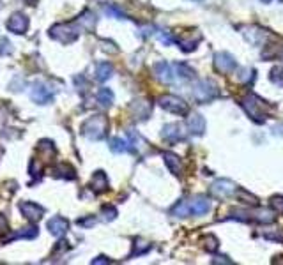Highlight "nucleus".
Returning <instances> with one entry per match:
<instances>
[{
    "label": "nucleus",
    "instance_id": "obj_1",
    "mask_svg": "<svg viewBox=\"0 0 283 265\" xmlns=\"http://www.w3.org/2000/svg\"><path fill=\"white\" fill-rule=\"evenodd\" d=\"M242 108L253 122L258 124H264L269 117V112H271V105H267L264 99H260L253 92H250L242 99Z\"/></svg>",
    "mask_w": 283,
    "mask_h": 265
},
{
    "label": "nucleus",
    "instance_id": "obj_2",
    "mask_svg": "<svg viewBox=\"0 0 283 265\" xmlns=\"http://www.w3.org/2000/svg\"><path fill=\"white\" fill-rule=\"evenodd\" d=\"M106 131H108V119L104 115H92L82 126V135L94 142L103 140L106 136Z\"/></svg>",
    "mask_w": 283,
    "mask_h": 265
},
{
    "label": "nucleus",
    "instance_id": "obj_3",
    "mask_svg": "<svg viewBox=\"0 0 283 265\" xmlns=\"http://www.w3.org/2000/svg\"><path fill=\"white\" fill-rule=\"evenodd\" d=\"M50 38L55 39V41L62 43V45H71L75 43L80 36V29L75 23H57L50 29Z\"/></svg>",
    "mask_w": 283,
    "mask_h": 265
},
{
    "label": "nucleus",
    "instance_id": "obj_4",
    "mask_svg": "<svg viewBox=\"0 0 283 265\" xmlns=\"http://www.w3.org/2000/svg\"><path fill=\"white\" fill-rule=\"evenodd\" d=\"M158 103L161 108L174 113V115H188V112H190L188 103H184L179 96H174V94H163V96H160Z\"/></svg>",
    "mask_w": 283,
    "mask_h": 265
},
{
    "label": "nucleus",
    "instance_id": "obj_5",
    "mask_svg": "<svg viewBox=\"0 0 283 265\" xmlns=\"http://www.w3.org/2000/svg\"><path fill=\"white\" fill-rule=\"evenodd\" d=\"M193 96L198 103H209L218 96L216 83H212L211 80H200L197 85L193 87Z\"/></svg>",
    "mask_w": 283,
    "mask_h": 265
},
{
    "label": "nucleus",
    "instance_id": "obj_6",
    "mask_svg": "<svg viewBox=\"0 0 283 265\" xmlns=\"http://www.w3.org/2000/svg\"><path fill=\"white\" fill-rule=\"evenodd\" d=\"M30 99L34 103H38V105H48V103L53 101V90L46 83L36 82L30 89Z\"/></svg>",
    "mask_w": 283,
    "mask_h": 265
},
{
    "label": "nucleus",
    "instance_id": "obj_7",
    "mask_svg": "<svg viewBox=\"0 0 283 265\" xmlns=\"http://www.w3.org/2000/svg\"><path fill=\"white\" fill-rule=\"evenodd\" d=\"M214 68L223 75H228V73L235 71L237 62H235L234 55H230L228 52H218L214 53Z\"/></svg>",
    "mask_w": 283,
    "mask_h": 265
},
{
    "label": "nucleus",
    "instance_id": "obj_8",
    "mask_svg": "<svg viewBox=\"0 0 283 265\" xmlns=\"http://www.w3.org/2000/svg\"><path fill=\"white\" fill-rule=\"evenodd\" d=\"M242 36H244L246 41L251 43V45H255V46H262L265 41H267L269 32H267V30H265V29H262V27L250 25V27H246V29L242 30Z\"/></svg>",
    "mask_w": 283,
    "mask_h": 265
},
{
    "label": "nucleus",
    "instance_id": "obj_9",
    "mask_svg": "<svg viewBox=\"0 0 283 265\" xmlns=\"http://www.w3.org/2000/svg\"><path fill=\"white\" fill-rule=\"evenodd\" d=\"M211 193L218 198H228L234 193H237V186L228 179H218L211 184Z\"/></svg>",
    "mask_w": 283,
    "mask_h": 265
},
{
    "label": "nucleus",
    "instance_id": "obj_10",
    "mask_svg": "<svg viewBox=\"0 0 283 265\" xmlns=\"http://www.w3.org/2000/svg\"><path fill=\"white\" fill-rule=\"evenodd\" d=\"M154 73H156V78L163 83H174L177 80V73H175V68L172 64L165 62H156L154 64Z\"/></svg>",
    "mask_w": 283,
    "mask_h": 265
},
{
    "label": "nucleus",
    "instance_id": "obj_11",
    "mask_svg": "<svg viewBox=\"0 0 283 265\" xmlns=\"http://www.w3.org/2000/svg\"><path fill=\"white\" fill-rule=\"evenodd\" d=\"M161 136H163L167 142L177 143V142H181V140H184L186 131H184V127L181 126V124H167V126L163 127V131H161Z\"/></svg>",
    "mask_w": 283,
    "mask_h": 265
},
{
    "label": "nucleus",
    "instance_id": "obj_12",
    "mask_svg": "<svg viewBox=\"0 0 283 265\" xmlns=\"http://www.w3.org/2000/svg\"><path fill=\"white\" fill-rule=\"evenodd\" d=\"M20 212L29 221H39L43 217V214H45V207L38 205L34 202H22L20 203Z\"/></svg>",
    "mask_w": 283,
    "mask_h": 265
},
{
    "label": "nucleus",
    "instance_id": "obj_13",
    "mask_svg": "<svg viewBox=\"0 0 283 265\" xmlns=\"http://www.w3.org/2000/svg\"><path fill=\"white\" fill-rule=\"evenodd\" d=\"M46 228L50 230V233L55 237H62L66 235V231L69 230V221L62 216H55L46 223Z\"/></svg>",
    "mask_w": 283,
    "mask_h": 265
},
{
    "label": "nucleus",
    "instance_id": "obj_14",
    "mask_svg": "<svg viewBox=\"0 0 283 265\" xmlns=\"http://www.w3.org/2000/svg\"><path fill=\"white\" fill-rule=\"evenodd\" d=\"M8 29L15 34H25L27 29H29V20H27L25 15L22 13H15V15L9 18L8 22Z\"/></svg>",
    "mask_w": 283,
    "mask_h": 265
},
{
    "label": "nucleus",
    "instance_id": "obj_15",
    "mask_svg": "<svg viewBox=\"0 0 283 265\" xmlns=\"http://www.w3.org/2000/svg\"><path fill=\"white\" fill-rule=\"evenodd\" d=\"M129 112L136 117L138 120H146L151 115V105L146 99H134L129 105Z\"/></svg>",
    "mask_w": 283,
    "mask_h": 265
},
{
    "label": "nucleus",
    "instance_id": "obj_16",
    "mask_svg": "<svg viewBox=\"0 0 283 265\" xmlns=\"http://www.w3.org/2000/svg\"><path fill=\"white\" fill-rule=\"evenodd\" d=\"M190 207H191V214H195V216H204V214H207L209 210H211V202H209V198L198 194V196H195L190 202Z\"/></svg>",
    "mask_w": 283,
    "mask_h": 265
},
{
    "label": "nucleus",
    "instance_id": "obj_17",
    "mask_svg": "<svg viewBox=\"0 0 283 265\" xmlns=\"http://www.w3.org/2000/svg\"><path fill=\"white\" fill-rule=\"evenodd\" d=\"M188 129H190V133H191V135H195V136L204 135L205 119L200 115V113H191V115L188 117Z\"/></svg>",
    "mask_w": 283,
    "mask_h": 265
},
{
    "label": "nucleus",
    "instance_id": "obj_18",
    "mask_svg": "<svg viewBox=\"0 0 283 265\" xmlns=\"http://www.w3.org/2000/svg\"><path fill=\"white\" fill-rule=\"evenodd\" d=\"M90 189L96 191V193H103V191L108 189V177H106V173L97 170L92 175V179H90Z\"/></svg>",
    "mask_w": 283,
    "mask_h": 265
},
{
    "label": "nucleus",
    "instance_id": "obj_19",
    "mask_svg": "<svg viewBox=\"0 0 283 265\" xmlns=\"http://www.w3.org/2000/svg\"><path fill=\"white\" fill-rule=\"evenodd\" d=\"M163 159H165V164L168 166V170H170L174 175H177V177L183 175V163H181V159L175 156V154L163 152Z\"/></svg>",
    "mask_w": 283,
    "mask_h": 265
},
{
    "label": "nucleus",
    "instance_id": "obj_20",
    "mask_svg": "<svg viewBox=\"0 0 283 265\" xmlns=\"http://www.w3.org/2000/svg\"><path fill=\"white\" fill-rule=\"evenodd\" d=\"M113 75V68L112 64L108 62H99L96 66V80L97 82H106V80H110Z\"/></svg>",
    "mask_w": 283,
    "mask_h": 265
},
{
    "label": "nucleus",
    "instance_id": "obj_21",
    "mask_svg": "<svg viewBox=\"0 0 283 265\" xmlns=\"http://www.w3.org/2000/svg\"><path fill=\"white\" fill-rule=\"evenodd\" d=\"M96 22H97V18L92 11H83L82 15L78 16V20H76V23H78L80 27H83L85 30H94Z\"/></svg>",
    "mask_w": 283,
    "mask_h": 265
},
{
    "label": "nucleus",
    "instance_id": "obj_22",
    "mask_svg": "<svg viewBox=\"0 0 283 265\" xmlns=\"http://www.w3.org/2000/svg\"><path fill=\"white\" fill-rule=\"evenodd\" d=\"M96 99L103 108H108V106H112V103H113V92L110 89H106V87H103V89L97 90Z\"/></svg>",
    "mask_w": 283,
    "mask_h": 265
},
{
    "label": "nucleus",
    "instance_id": "obj_23",
    "mask_svg": "<svg viewBox=\"0 0 283 265\" xmlns=\"http://www.w3.org/2000/svg\"><path fill=\"white\" fill-rule=\"evenodd\" d=\"M251 216H253L255 221H258V223H264V224L272 223V221L276 219L274 210H271V209H258V210H255Z\"/></svg>",
    "mask_w": 283,
    "mask_h": 265
},
{
    "label": "nucleus",
    "instance_id": "obj_24",
    "mask_svg": "<svg viewBox=\"0 0 283 265\" xmlns=\"http://www.w3.org/2000/svg\"><path fill=\"white\" fill-rule=\"evenodd\" d=\"M190 212H191V207H190V203H188V200H179V202L172 207V214H174L175 217H188Z\"/></svg>",
    "mask_w": 283,
    "mask_h": 265
},
{
    "label": "nucleus",
    "instance_id": "obj_25",
    "mask_svg": "<svg viewBox=\"0 0 283 265\" xmlns=\"http://www.w3.org/2000/svg\"><path fill=\"white\" fill-rule=\"evenodd\" d=\"M110 150L115 152V154L133 152V150H131L129 142H126V140H122V138H112V142H110Z\"/></svg>",
    "mask_w": 283,
    "mask_h": 265
},
{
    "label": "nucleus",
    "instance_id": "obj_26",
    "mask_svg": "<svg viewBox=\"0 0 283 265\" xmlns=\"http://www.w3.org/2000/svg\"><path fill=\"white\" fill-rule=\"evenodd\" d=\"M174 68H175V73H177L179 78H183V80H193L195 78V71L188 66V64L177 62V64H174Z\"/></svg>",
    "mask_w": 283,
    "mask_h": 265
},
{
    "label": "nucleus",
    "instance_id": "obj_27",
    "mask_svg": "<svg viewBox=\"0 0 283 265\" xmlns=\"http://www.w3.org/2000/svg\"><path fill=\"white\" fill-rule=\"evenodd\" d=\"M34 237H38V228L36 226H29V228H22L20 231L13 233L8 240H16V239H34Z\"/></svg>",
    "mask_w": 283,
    "mask_h": 265
},
{
    "label": "nucleus",
    "instance_id": "obj_28",
    "mask_svg": "<svg viewBox=\"0 0 283 265\" xmlns=\"http://www.w3.org/2000/svg\"><path fill=\"white\" fill-rule=\"evenodd\" d=\"M53 175L62 177V179H75L76 172H75V168H71L69 164H60V166H57V168L53 170Z\"/></svg>",
    "mask_w": 283,
    "mask_h": 265
},
{
    "label": "nucleus",
    "instance_id": "obj_29",
    "mask_svg": "<svg viewBox=\"0 0 283 265\" xmlns=\"http://www.w3.org/2000/svg\"><path fill=\"white\" fill-rule=\"evenodd\" d=\"M202 244H204V249L205 251H209V253H214V251L218 249V246H220V240L216 239V235L209 233V235L202 237Z\"/></svg>",
    "mask_w": 283,
    "mask_h": 265
},
{
    "label": "nucleus",
    "instance_id": "obj_30",
    "mask_svg": "<svg viewBox=\"0 0 283 265\" xmlns=\"http://www.w3.org/2000/svg\"><path fill=\"white\" fill-rule=\"evenodd\" d=\"M269 80H271L274 85H278L283 89V68L281 66H276V68L271 69V73H269Z\"/></svg>",
    "mask_w": 283,
    "mask_h": 265
},
{
    "label": "nucleus",
    "instance_id": "obj_31",
    "mask_svg": "<svg viewBox=\"0 0 283 265\" xmlns=\"http://www.w3.org/2000/svg\"><path fill=\"white\" fill-rule=\"evenodd\" d=\"M134 249H133V253H131V256H140V254H146L147 251L151 249V246L147 242H144L142 239H136L134 240Z\"/></svg>",
    "mask_w": 283,
    "mask_h": 265
},
{
    "label": "nucleus",
    "instance_id": "obj_32",
    "mask_svg": "<svg viewBox=\"0 0 283 265\" xmlns=\"http://www.w3.org/2000/svg\"><path fill=\"white\" fill-rule=\"evenodd\" d=\"M104 13H106L108 16H112V18L126 20V13H124L120 8H117V6H106V8H104Z\"/></svg>",
    "mask_w": 283,
    "mask_h": 265
},
{
    "label": "nucleus",
    "instance_id": "obj_33",
    "mask_svg": "<svg viewBox=\"0 0 283 265\" xmlns=\"http://www.w3.org/2000/svg\"><path fill=\"white\" fill-rule=\"evenodd\" d=\"M239 198H241V200H246L248 205H257L258 203V198L255 196V194L248 193V191H239Z\"/></svg>",
    "mask_w": 283,
    "mask_h": 265
},
{
    "label": "nucleus",
    "instance_id": "obj_34",
    "mask_svg": "<svg viewBox=\"0 0 283 265\" xmlns=\"http://www.w3.org/2000/svg\"><path fill=\"white\" fill-rule=\"evenodd\" d=\"M101 214H103L104 221H112V219H115V217H117V209H113V207H103Z\"/></svg>",
    "mask_w": 283,
    "mask_h": 265
},
{
    "label": "nucleus",
    "instance_id": "obj_35",
    "mask_svg": "<svg viewBox=\"0 0 283 265\" xmlns=\"http://www.w3.org/2000/svg\"><path fill=\"white\" fill-rule=\"evenodd\" d=\"M13 48H11V43H9V39H0V53L2 55H8V53H11Z\"/></svg>",
    "mask_w": 283,
    "mask_h": 265
},
{
    "label": "nucleus",
    "instance_id": "obj_36",
    "mask_svg": "<svg viewBox=\"0 0 283 265\" xmlns=\"http://www.w3.org/2000/svg\"><path fill=\"white\" fill-rule=\"evenodd\" d=\"M271 205L274 207V209L281 210L283 209V196H272L271 198Z\"/></svg>",
    "mask_w": 283,
    "mask_h": 265
},
{
    "label": "nucleus",
    "instance_id": "obj_37",
    "mask_svg": "<svg viewBox=\"0 0 283 265\" xmlns=\"http://www.w3.org/2000/svg\"><path fill=\"white\" fill-rule=\"evenodd\" d=\"M6 230H8V219H6L4 214H0V233Z\"/></svg>",
    "mask_w": 283,
    "mask_h": 265
},
{
    "label": "nucleus",
    "instance_id": "obj_38",
    "mask_svg": "<svg viewBox=\"0 0 283 265\" xmlns=\"http://www.w3.org/2000/svg\"><path fill=\"white\" fill-rule=\"evenodd\" d=\"M92 265H97V263H110V260L106 256H97V258H94L92 261H90Z\"/></svg>",
    "mask_w": 283,
    "mask_h": 265
},
{
    "label": "nucleus",
    "instance_id": "obj_39",
    "mask_svg": "<svg viewBox=\"0 0 283 265\" xmlns=\"http://www.w3.org/2000/svg\"><path fill=\"white\" fill-rule=\"evenodd\" d=\"M78 223L82 224V226H92V224L96 223V221H94L92 217H90V219H80Z\"/></svg>",
    "mask_w": 283,
    "mask_h": 265
},
{
    "label": "nucleus",
    "instance_id": "obj_40",
    "mask_svg": "<svg viewBox=\"0 0 283 265\" xmlns=\"http://www.w3.org/2000/svg\"><path fill=\"white\" fill-rule=\"evenodd\" d=\"M227 256H218V258H214V263H230V260H225Z\"/></svg>",
    "mask_w": 283,
    "mask_h": 265
},
{
    "label": "nucleus",
    "instance_id": "obj_41",
    "mask_svg": "<svg viewBox=\"0 0 283 265\" xmlns=\"http://www.w3.org/2000/svg\"><path fill=\"white\" fill-rule=\"evenodd\" d=\"M195 2H200V0H195Z\"/></svg>",
    "mask_w": 283,
    "mask_h": 265
},
{
    "label": "nucleus",
    "instance_id": "obj_42",
    "mask_svg": "<svg viewBox=\"0 0 283 265\" xmlns=\"http://www.w3.org/2000/svg\"><path fill=\"white\" fill-rule=\"evenodd\" d=\"M281 212H283V209H281Z\"/></svg>",
    "mask_w": 283,
    "mask_h": 265
}]
</instances>
